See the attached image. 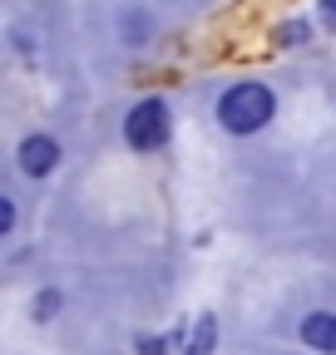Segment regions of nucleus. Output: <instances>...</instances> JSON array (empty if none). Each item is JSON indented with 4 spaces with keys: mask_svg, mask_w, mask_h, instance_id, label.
<instances>
[{
    "mask_svg": "<svg viewBox=\"0 0 336 355\" xmlns=\"http://www.w3.org/2000/svg\"><path fill=\"white\" fill-rule=\"evenodd\" d=\"M272 114H277V94L267 84H233L228 94L218 99V123L228 128V133H258V128H267L272 123Z\"/></svg>",
    "mask_w": 336,
    "mask_h": 355,
    "instance_id": "f257e3e1",
    "label": "nucleus"
},
{
    "mask_svg": "<svg viewBox=\"0 0 336 355\" xmlns=\"http://www.w3.org/2000/svg\"><path fill=\"white\" fill-rule=\"evenodd\" d=\"M168 133H174V114H168L163 99H139V104L129 109V119H124V144H129L134 153L163 148Z\"/></svg>",
    "mask_w": 336,
    "mask_h": 355,
    "instance_id": "f03ea898",
    "label": "nucleus"
},
{
    "mask_svg": "<svg viewBox=\"0 0 336 355\" xmlns=\"http://www.w3.org/2000/svg\"><path fill=\"white\" fill-rule=\"evenodd\" d=\"M139 350H144V355H163V350H168V336H144Z\"/></svg>",
    "mask_w": 336,
    "mask_h": 355,
    "instance_id": "9d476101",
    "label": "nucleus"
},
{
    "mask_svg": "<svg viewBox=\"0 0 336 355\" xmlns=\"http://www.w3.org/2000/svg\"><path fill=\"white\" fill-rule=\"evenodd\" d=\"M55 311H60V291H40L35 296V321H55Z\"/></svg>",
    "mask_w": 336,
    "mask_h": 355,
    "instance_id": "0eeeda50",
    "label": "nucleus"
},
{
    "mask_svg": "<svg viewBox=\"0 0 336 355\" xmlns=\"http://www.w3.org/2000/svg\"><path fill=\"white\" fill-rule=\"evenodd\" d=\"M302 340L321 355H336V316L331 311H312V316L302 321Z\"/></svg>",
    "mask_w": 336,
    "mask_h": 355,
    "instance_id": "20e7f679",
    "label": "nucleus"
},
{
    "mask_svg": "<svg viewBox=\"0 0 336 355\" xmlns=\"http://www.w3.org/2000/svg\"><path fill=\"white\" fill-rule=\"evenodd\" d=\"M307 35H312V25H307V20H287V25L277 30V40H282V44H307Z\"/></svg>",
    "mask_w": 336,
    "mask_h": 355,
    "instance_id": "423d86ee",
    "label": "nucleus"
},
{
    "mask_svg": "<svg viewBox=\"0 0 336 355\" xmlns=\"http://www.w3.org/2000/svg\"><path fill=\"white\" fill-rule=\"evenodd\" d=\"M213 340H218V321L213 316H198V331H193V340H188L183 355H213Z\"/></svg>",
    "mask_w": 336,
    "mask_h": 355,
    "instance_id": "39448f33",
    "label": "nucleus"
},
{
    "mask_svg": "<svg viewBox=\"0 0 336 355\" xmlns=\"http://www.w3.org/2000/svg\"><path fill=\"white\" fill-rule=\"evenodd\" d=\"M317 15H321V30L336 35V0H317Z\"/></svg>",
    "mask_w": 336,
    "mask_h": 355,
    "instance_id": "1a4fd4ad",
    "label": "nucleus"
},
{
    "mask_svg": "<svg viewBox=\"0 0 336 355\" xmlns=\"http://www.w3.org/2000/svg\"><path fill=\"white\" fill-rule=\"evenodd\" d=\"M55 163H60V144L50 133H30L20 144V173L25 178H45V173H55Z\"/></svg>",
    "mask_w": 336,
    "mask_h": 355,
    "instance_id": "7ed1b4c3",
    "label": "nucleus"
},
{
    "mask_svg": "<svg viewBox=\"0 0 336 355\" xmlns=\"http://www.w3.org/2000/svg\"><path fill=\"white\" fill-rule=\"evenodd\" d=\"M10 227H15V202H10L6 193H0V237H6Z\"/></svg>",
    "mask_w": 336,
    "mask_h": 355,
    "instance_id": "6e6552de",
    "label": "nucleus"
}]
</instances>
